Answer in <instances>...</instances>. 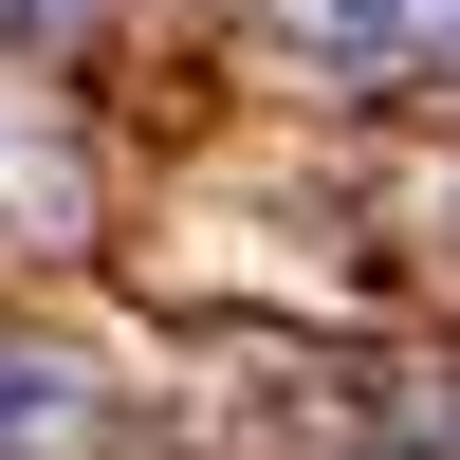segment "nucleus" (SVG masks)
Segmentation results:
<instances>
[{"instance_id": "1", "label": "nucleus", "mask_w": 460, "mask_h": 460, "mask_svg": "<svg viewBox=\"0 0 460 460\" xmlns=\"http://www.w3.org/2000/svg\"><path fill=\"white\" fill-rule=\"evenodd\" d=\"M93 424V387H74V350H0V460H56Z\"/></svg>"}, {"instance_id": "2", "label": "nucleus", "mask_w": 460, "mask_h": 460, "mask_svg": "<svg viewBox=\"0 0 460 460\" xmlns=\"http://www.w3.org/2000/svg\"><path fill=\"white\" fill-rule=\"evenodd\" d=\"M277 37H314V56H424L442 0H277Z\"/></svg>"}, {"instance_id": "3", "label": "nucleus", "mask_w": 460, "mask_h": 460, "mask_svg": "<svg viewBox=\"0 0 460 460\" xmlns=\"http://www.w3.org/2000/svg\"><path fill=\"white\" fill-rule=\"evenodd\" d=\"M74 19H93V0H0V37H74Z\"/></svg>"}]
</instances>
